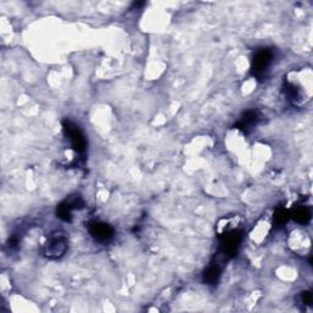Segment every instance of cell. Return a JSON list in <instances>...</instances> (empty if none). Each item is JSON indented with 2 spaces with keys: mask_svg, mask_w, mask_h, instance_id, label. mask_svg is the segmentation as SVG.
Segmentation results:
<instances>
[{
  "mask_svg": "<svg viewBox=\"0 0 313 313\" xmlns=\"http://www.w3.org/2000/svg\"><path fill=\"white\" fill-rule=\"evenodd\" d=\"M273 60V53L269 49L257 50L252 59V70L256 75H264Z\"/></svg>",
  "mask_w": 313,
  "mask_h": 313,
  "instance_id": "obj_1",
  "label": "cell"
},
{
  "mask_svg": "<svg viewBox=\"0 0 313 313\" xmlns=\"http://www.w3.org/2000/svg\"><path fill=\"white\" fill-rule=\"evenodd\" d=\"M91 235L96 239L97 241H109L114 235V230L108 225V224L100 223V221H94L90 226Z\"/></svg>",
  "mask_w": 313,
  "mask_h": 313,
  "instance_id": "obj_2",
  "label": "cell"
},
{
  "mask_svg": "<svg viewBox=\"0 0 313 313\" xmlns=\"http://www.w3.org/2000/svg\"><path fill=\"white\" fill-rule=\"evenodd\" d=\"M65 131H66L67 136H69V140L71 141L72 147L75 148L77 152H82V150H85V138L84 136H82L81 131L76 128V126H72L71 124H69L67 126H65Z\"/></svg>",
  "mask_w": 313,
  "mask_h": 313,
  "instance_id": "obj_3",
  "label": "cell"
},
{
  "mask_svg": "<svg viewBox=\"0 0 313 313\" xmlns=\"http://www.w3.org/2000/svg\"><path fill=\"white\" fill-rule=\"evenodd\" d=\"M66 251V241L63 238H54L49 241V244L47 245L46 253L49 257H58L63 256Z\"/></svg>",
  "mask_w": 313,
  "mask_h": 313,
  "instance_id": "obj_4",
  "label": "cell"
},
{
  "mask_svg": "<svg viewBox=\"0 0 313 313\" xmlns=\"http://www.w3.org/2000/svg\"><path fill=\"white\" fill-rule=\"evenodd\" d=\"M239 244H240V236L236 232H229L224 236V241L221 242L224 247V253L225 255H235L236 250H238Z\"/></svg>",
  "mask_w": 313,
  "mask_h": 313,
  "instance_id": "obj_5",
  "label": "cell"
},
{
  "mask_svg": "<svg viewBox=\"0 0 313 313\" xmlns=\"http://www.w3.org/2000/svg\"><path fill=\"white\" fill-rule=\"evenodd\" d=\"M205 282L208 283V284H214V283L218 282L220 277V269L218 265H211L208 267V269L205 271Z\"/></svg>",
  "mask_w": 313,
  "mask_h": 313,
  "instance_id": "obj_6",
  "label": "cell"
},
{
  "mask_svg": "<svg viewBox=\"0 0 313 313\" xmlns=\"http://www.w3.org/2000/svg\"><path fill=\"white\" fill-rule=\"evenodd\" d=\"M292 218H294V219L296 220L297 223L307 224L309 220H311V212H309L308 209L303 207V208L296 209V211L292 213Z\"/></svg>",
  "mask_w": 313,
  "mask_h": 313,
  "instance_id": "obj_7",
  "label": "cell"
},
{
  "mask_svg": "<svg viewBox=\"0 0 313 313\" xmlns=\"http://www.w3.org/2000/svg\"><path fill=\"white\" fill-rule=\"evenodd\" d=\"M301 297H302V302L305 303V305H311L312 303V295L309 294V292H302L301 294Z\"/></svg>",
  "mask_w": 313,
  "mask_h": 313,
  "instance_id": "obj_8",
  "label": "cell"
}]
</instances>
